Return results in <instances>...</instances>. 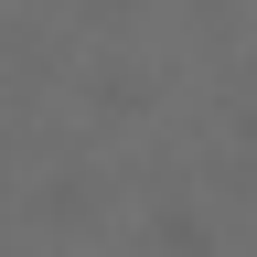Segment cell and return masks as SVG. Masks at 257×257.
<instances>
[{"mask_svg": "<svg viewBox=\"0 0 257 257\" xmlns=\"http://www.w3.org/2000/svg\"><path fill=\"white\" fill-rule=\"evenodd\" d=\"M150 257H214V225L193 214V204H161L150 214Z\"/></svg>", "mask_w": 257, "mask_h": 257, "instance_id": "6da1fadb", "label": "cell"}, {"mask_svg": "<svg viewBox=\"0 0 257 257\" xmlns=\"http://www.w3.org/2000/svg\"><path fill=\"white\" fill-rule=\"evenodd\" d=\"M236 140H246V150H257V96H246V118H236Z\"/></svg>", "mask_w": 257, "mask_h": 257, "instance_id": "7a4b0ae2", "label": "cell"}]
</instances>
